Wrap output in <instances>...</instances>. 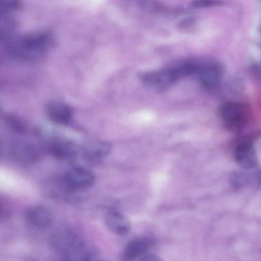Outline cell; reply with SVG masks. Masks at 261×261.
I'll return each mask as SVG.
<instances>
[{
	"label": "cell",
	"instance_id": "obj_1",
	"mask_svg": "<svg viewBox=\"0 0 261 261\" xmlns=\"http://www.w3.org/2000/svg\"><path fill=\"white\" fill-rule=\"evenodd\" d=\"M49 243L53 250L64 260H93L97 255L94 246L71 229H60L54 232Z\"/></svg>",
	"mask_w": 261,
	"mask_h": 261
},
{
	"label": "cell",
	"instance_id": "obj_2",
	"mask_svg": "<svg viewBox=\"0 0 261 261\" xmlns=\"http://www.w3.org/2000/svg\"><path fill=\"white\" fill-rule=\"evenodd\" d=\"M54 44L50 35L43 32L33 33L13 40L8 45L7 50L15 59L33 62L41 59Z\"/></svg>",
	"mask_w": 261,
	"mask_h": 261
},
{
	"label": "cell",
	"instance_id": "obj_3",
	"mask_svg": "<svg viewBox=\"0 0 261 261\" xmlns=\"http://www.w3.org/2000/svg\"><path fill=\"white\" fill-rule=\"evenodd\" d=\"M95 180V175L91 171L84 167L77 166L66 171L60 177L58 182L63 190L76 192L90 188Z\"/></svg>",
	"mask_w": 261,
	"mask_h": 261
},
{
	"label": "cell",
	"instance_id": "obj_4",
	"mask_svg": "<svg viewBox=\"0 0 261 261\" xmlns=\"http://www.w3.org/2000/svg\"><path fill=\"white\" fill-rule=\"evenodd\" d=\"M219 115L226 128L233 133H239L247 124L249 110L244 103L228 101L221 106Z\"/></svg>",
	"mask_w": 261,
	"mask_h": 261
},
{
	"label": "cell",
	"instance_id": "obj_5",
	"mask_svg": "<svg viewBox=\"0 0 261 261\" xmlns=\"http://www.w3.org/2000/svg\"><path fill=\"white\" fill-rule=\"evenodd\" d=\"M181 78L180 72L176 64L145 72L140 76L141 81L145 85L158 89L167 87Z\"/></svg>",
	"mask_w": 261,
	"mask_h": 261
},
{
	"label": "cell",
	"instance_id": "obj_6",
	"mask_svg": "<svg viewBox=\"0 0 261 261\" xmlns=\"http://www.w3.org/2000/svg\"><path fill=\"white\" fill-rule=\"evenodd\" d=\"M111 144L107 141L91 140L82 146L81 152L84 160L89 164H95L102 161L110 153Z\"/></svg>",
	"mask_w": 261,
	"mask_h": 261
},
{
	"label": "cell",
	"instance_id": "obj_7",
	"mask_svg": "<svg viewBox=\"0 0 261 261\" xmlns=\"http://www.w3.org/2000/svg\"><path fill=\"white\" fill-rule=\"evenodd\" d=\"M10 154L12 158L22 165L35 163L39 158V151L35 145L23 140H16L11 145Z\"/></svg>",
	"mask_w": 261,
	"mask_h": 261
},
{
	"label": "cell",
	"instance_id": "obj_8",
	"mask_svg": "<svg viewBox=\"0 0 261 261\" xmlns=\"http://www.w3.org/2000/svg\"><path fill=\"white\" fill-rule=\"evenodd\" d=\"M49 153L58 160L72 162L75 161L79 154L76 145L71 141L64 139H55L48 144Z\"/></svg>",
	"mask_w": 261,
	"mask_h": 261
},
{
	"label": "cell",
	"instance_id": "obj_9",
	"mask_svg": "<svg viewBox=\"0 0 261 261\" xmlns=\"http://www.w3.org/2000/svg\"><path fill=\"white\" fill-rule=\"evenodd\" d=\"M234 160L245 170L255 168L258 164L257 155L252 142L249 139L240 141L234 151Z\"/></svg>",
	"mask_w": 261,
	"mask_h": 261
},
{
	"label": "cell",
	"instance_id": "obj_10",
	"mask_svg": "<svg viewBox=\"0 0 261 261\" xmlns=\"http://www.w3.org/2000/svg\"><path fill=\"white\" fill-rule=\"evenodd\" d=\"M222 73L221 66L217 63L200 62L195 75L204 87L213 88L219 84L222 79Z\"/></svg>",
	"mask_w": 261,
	"mask_h": 261
},
{
	"label": "cell",
	"instance_id": "obj_11",
	"mask_svg": "<svg viewBox=\"0 0 261 261\" xmlns=\"http://www.w3.org/2000/svg\"><path fill=\"white\" fill-rule=\"evenodd\" d=\"M46 114L50 121L61 125L68 124L73 116L72 110L70 106L56 100L48 102L46 106Z\"/></svg>",
	"mask_w": 261,
	"mask_h": 261
},
{
	"label": "cell",
	"instance_id": "obj_12",
	"mask_svg": "<svg viewBox=\"0 0 261 261\" xmlns=\"http://www.w3.org/2000/svg\"><path fill=\"white\" fill-rule=\"evenodd\" d=\"M25 219L32 227L43 229L51 224L53 216L51 211L47 207L42 205H34L26 211Z\"/></svg>",
	"mask_w": 261,
	"mask_h": 261
},
{
	"label": "cell",
	"instance_id": "obj_13",
	"mask_svg": "<svg viewBox=\"0 0 261 261\" xmlns=\"http://www.w3.org/2000/svg\"><path fill=\"white\" fill-rule=\"evenodd\" d=\"M104 221L107 227L117 235H125L130 229L131 225L128 219L114 209H110L107 212Z\"/></svg>",
	"mask_w": 261,
	"mask_h": 261
},
{
	"label": "cell",
	"instance_id": "obj_14",
	"mask_svg": "<svg viewBox=\"0 0 261 261\" xmlns=\"http://www.w3.org/2000/svg\"><path fill=\"white\" fill-rule=\"evenodd\" d=\"M152 244V241L146 238L134 239L125 246L123 252V257L127 260L141 258L146 254Z\"/></svg>",
	"mask_w": 261,
	"mask_h": 261
},
{
	"label": "cell",
	"instance_id": "obj_15",
	"mask_svg": "<svg viewBox=\"0 0 261 261\" xmlns=\"http://www.w3.org/2000/svg\"><path fill=\"white\" fill-rule=\"evenodd\" d=\"M3 118L6 125L12 132L22 134L27 131V125L21 118L11 114H6Z\"/></svg>",
	"mask_w": 261,
	"mask_h": 261
},
{
	"label": "cell",
	"instance_id": "obj_16",
	"mask_svg": "<svg viewBox=\"0 0 261 261\" xmlns=\"http://www.w3.org/2000/svg\"><path fill=\"white\" fill-rule=\"evenodd\" d=\"M223 4L221 0H193L191 6L195 8H205L220 5Z\"/></svg>",
	"mask_w": 261,
	"mask_h": 261
},
{
	"label": "cell",
	"instance_id": "obj_17",
	"mask_svg": "<svg viewBox=\"0 0 261 261\" xmlns=\"http://www.w3.org/2000/svg\"><path fill=\"white\" fill-rule=\"evenodd\" d=\"M1 13L5 14L17 9L19 6V0H0Z\"/></svg>",
	"mask_w": 261,
	"mask_h": 261
},
{
	"label": "cell",
	"instance_id": "obj_18",
	"mask_svg": "<svg viewBox=\"0 0 261 261\" xmlns=\"http://www.w3.org/2000/svg\"><path fill=\"white\" fill-rule=\"evenodd\" d=\"M141 260H160V258L158 257V256H155L154 255L152 254H146L144 256H143L141 258H140Z\"/></svg>",
	"mask_w": 261,
	"mask_h": 261
},
{
	"label": "cell",
	"instance_id": "obj_19",
	"mask_svg": "<svg viewBox=\"0 0 261 261\" xmlns=\"http://www.w3.org/2000/svg\"><path fill=\"white\" fill-rule=\"evenodd\" d=\"M260 32H261V28H260Z\"/></svg>",
	"mask_w": 261,
	"mask_h": 261
}]
</instances>
